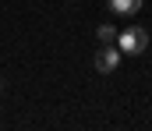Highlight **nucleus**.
<instances>
[{
	"instance_id": "nucleus-1",
	"label": "nucleus",
	"mask_w": 152,
	"mask_h": 131,
	"mask_svg": "<svg viewBox=\"0 0 152 131\" xmlns=\"http://www.w3.org/2000/svg\"><path fill=\"white\" fill-rule=\"evenodd\" d=\"M117 46H120V53H127V57L145 53V50H149V29H142V25H127L124 32H117Z\"/></svg>"
},
{
	"instance_id": "nucleus-2",
	"label": "nucleus",
	"mask_w": 152,
	"mask_h": 131,
	"mask_svg": "<svg viewBox=\"0 0 152 131\" xmlns=\"http://www.w3.org/2000/svg\"><path fill=\"white\" fill-rule=\"evenodd\" d=\"M96 71L99 75H113L117 71V64H120V46L117 43H103V50H96Z\"/></svg>"
},
{
	"instance_id": "nucleus-3",
	"label": "nucleus",
	"mask_w": 152,
	"mask_h": 131,
	"mask_svg": "<svg viewBox=\"0 0 152 131\" xmlns=\"http://www.w3.org/2000/svg\"><path fill=\"white\" fill-rule=\"evenodd\" d=\"M110 11L120 14V18H131V14L142 11V0H110Z\"/></svg>"
},
{
	"instance_id": "nucleus-4",
	"label": "nucleus",
	"mask_w": 152,
	"mask_h": 131,
	"mask_svg": "<svg viewBox=\"0 0 152 131\" xmlns=\"http://www.w3.org/2000/svg\"><path fill=\"white\" fill-rule=\"evenodd\" d=\"M99 43H117V29L113 25H99Z\"/></svg>"
}]
</instances>
